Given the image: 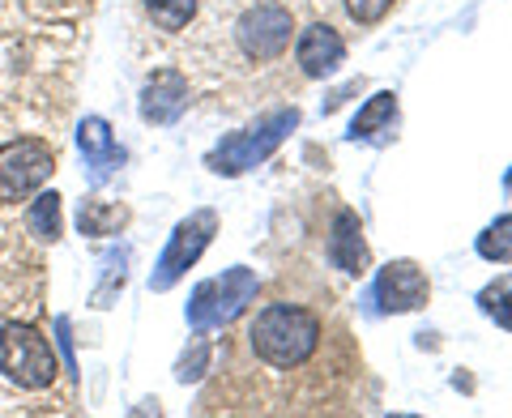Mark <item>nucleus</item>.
<instances>
[{
	"label": "nucleus",
	"mask_w": 512,
	"mask_h": 418,
	"mask_svg": "<svg viewBox=\"0 0 512 418\" xmlns=\"http://www.w3.org/2000/svg\"><path fill=\"white\" fill-rule=\"evenodd\" d=\"M346 346L342 329H329L303 303H269L248 329L244 346L231 359L235 384L210 393L205 410H256V414H320L346 393V380L359 372L355 359H338Z\"/></svg>",
	"instance_id": "1"
},
{
	"label": "nucleus",
	"mask_w": 512,
	"mask_h": 418,
	"mask_svg": "<svg viewBox=\"0 0 512 418\" xmlns=\"http://www.w3.org/2000/svg\"><path fill=\"white\" fill-rule=\"evenodd\" d=\"M0 384L13 397H30L35 410H64L60 401H52L60 384V359L52 342L22 316L0 320Z\"/></svg>",
	"instance_id": "2"
},
{
	"label": "nucleus",
	"mask_w": 512,
	"mask_h": 418,
	"mask_svg": "<svg viewBox=\"0 0 512 418\" xmlns=\"http://www.w3.org/2000/svg\"><path fill=\"white\" fill-rule=\"evenodd\" d=\"M56 175V146L47 137H13L0 146V205H18Z\"/></svg>",
	"instance_id": "3"
},
{
	"label": "nucleus",
	"mask_w": 512,
	"mask_h": 418,
	"mask_svg": "<svg viewBox=\"0 0 512 418\" xmlns=\"http://www.w3.org/2000/svg\"><path fill=\"white\" fill-rule=\"evenodd\" d=\"M256 295V273L252 269H227L222 278H210L197 286V295L188 303V320L192 329L205 333V329H222L244 312V303H252Z\"/></svg>",
	"instance_id": "4"
},
{
	"label": "nucleus",
	"mask_w": 512,
	"mask_h": 418,
	"mask_svg": "<svg viewBox=\"0 0 512 418\" xmlns=\"http://www.w3.org/2000/svg\"><path fill=\"white\" fill-rule=\"evenodd\" d=\"M295 124H299V111L295 107L274 111V116H265L256 128H248V133H235V137L222 141L218 154L210 158V167L222 171V175H239V171H248L256 163H265V158L286 141V133H291Z\"/></svg>",
	"instance_id": "5"
},
{
	"label": "nucleus",
	"mask_w": 512,
	"mask_h": 418,
	"mask_svg": "<svg viewBox=\"0 0 512 418\" xmlns=\"http://www.w3.org/2000/svg\"><path fill=\"white\" fill-rule=\"evenodd\" d=\"M291 35H295V18L278 0H261V5L244 9V18L235 22V43L252 64L278 60L291 47Z\"/></svg>",
	"instance_id": "6"
},
{
	"label": "nucleus",
	"mask_w": 512,
	"mask_h": 418,
	"mask_svg": "<svg viewBox=\"0 0 512 418\" xmlns=\"http://www.w3.org/2000/svg\"><path fill=\"white\" fill-rule=\"evenodd\" d=\"M214 231H218V214H214V209H197L192 218H184L180 227H175L163 261H158V269H154V278H150L154 291H171V286L184 278V269L201 261V252L210 248Z\"/></svg>",
	"instance_id": "7"
},
{
	"label": "nucleus",
	"mask_w": 512,
	"mask_h": 418,
	"mask_svg": "<svg viewBox=\"0 0 512 418\" xmlns=\"http://www.w3.org/2000/svg\"><path fill=\"white\" fill-rule=\"evenodd\" d=\"M431 295L427 286V273L414 265V261H393L380 269L376 278V303L380 312H419Z\"/></svg>",
	"instance_id": "8"
},
{
	"label": "nucleus",
	"mask_w": 512,
	"mask_h": 418,
	"mask_svg": "<svg viewBox=\"0 0 512 418\" xmlns=\"http://www.w3.org/2000/svg\"><path fill=\"white\" fill-rule=\"evenodd\" d=\"M188 107V77L180 69H158L141 94V120L146 124H171Z\"/></svg>",
	"instance_id": "9"
},
{
	"label": "nucleus",
	"mask_w": 512,
	"mask_h": 418,
	"mask_svg": "<svg viewBox=\"0 0 512 418\" xmlns=\"http://www.w3.org/2000/svg\"><path fill=\"white\" fill-rule=\"evenodd\" d=\"M295 56H299V69L308 73V77H329V73L342 64L346 43H342V35H338L333 26L316 22V26H308V30L299 35Z\"/></svg>",
	"instance_id": "10"
},
{
	"label": "nucleus",
	"mask_w": 512,
	"mask_h": 418,
	"mask_svg": "<svg viewBox=\"0 0 512 418\" xmlns=\"http://www.w3.org/2000/svg\"><path fill=\"white\" fill-rule=\"evenodd\" d=\"M77 146H82V154H86L94 184H103L107 175L124 163V150L116 146V137H111L107 120H99V116H90V120L82 124V133H77Z\"/></svg>",
	"instance_id": "11"
},
{
	"label": "nucleus",
	"mask_w": 512,
	"mask_h": 418,
	"mask_svg": "<svg viewBox=\"0 0 512 418\" xmlns=\"http://www.w3.org/2000/svg\"><path fill=\"white\" fill-rule=\"evenodd\" d=\"M329 256H333V265H338L342 273H363L367 265H372V252H367L363 227H359V218L350 214V209H342V214H338V222H333Z\"/></svg>",
	"instance_id": "12"
},
{
	"label": "nucleus",
	"mask_w": 512,
	"mask_h": 418,
	"mask_svg": "<svg viewBox=\"0 0 512 418\" xmlns=\"http://www.w3.org/2000/svg\"><path fill=\"white\" fill-rule=\"evenodd\" d=\"M60 197L56 192H35V201L26 205V235H35L39 244H56L60 239Z\"/></svg>",
	"instance_id": "13"
},
{
	"label": "nucleus",
	"mask_w": 512,
	"mask_h": 418,
	"mask_svg": "<svg viewBox=\"0 0 512 418\" xmlns=\"http://www.w3.org/2000/svg\"><path fill=\"white\" fill-rule=\"evenodd\" d=\"M124 222H128V209L116 201H82V209H77L82 235H116Z\"/></svg>",
	"instance_id": "14"
},
{
	"label": "nucleus",
	"mask_w": 512,
	"mask_h": 418,
	"mask_svg": "<svg viewBox=\"0 0 512 418\" xmlns=\"http://www.w3.org/2000/svg\"><path fill=\"white\" fill-rule=\"evenodd\" d=\"M141 5H146L154 30H163V35H180L197 18V0H141Z\"/></svg>",
	"instance_id": "15"
},
{
	"label": "nucleus",
	"mask_w": 512,
	"mask_h": 418,
	"mask_svg": "<svg viewBox=\"0 0 512 418\" xmlns=\"http://www.w3.org/2000/svg\"><path fill=\"white\" fill-rule=\"evenodd\" d=\"M478 256H483V261H495V265L512 261V214L495 218L491 227L478 235Z\"/></svg>",
	"instance_id": "16"
},
{
	"label": "nucleus",
	"mask_w": 512,
	"mask_h": 418,
	"mask_svg": "<svg viewBox=\"0 0 512 418\" xmlns=\"http://www.w3.org/2000/svg\"><path fill=\"white\" fill-rule=\"evenodd\" d=\"M478 308H483L500 329H512V273L495 278L483 295H478Z\"/></svg>",
	"instance_id": "17"
},
{
	"label": "nucleus",
	"mask_w": 512,
	"mask_h": 418,
	"mask_svg": "<svg viewBox=\"0 0 512 418\" xmlns=\"http://www.w3.org/2000/svg\"><path fill=\"white\" fill-rule=\"evenodd\" d=\"M393 111H397V99H393L389 90H380L376 99L367 103V107L359 111V116H355V128H350V137H376L380 128L393 120Z\"/></svg>",
	"instance_id": "18"
},
{
	"label": "nucleus",
	"mask_w": 512,
	"mask_h": 418,
	"mask_svg": "<svg viewBox=\"0 0 512 418\" xmlns=\"http://www.w3.org/2000/svg\"><path fill=\"white\" fill-rule=\"evenodd\" d=\"M393 5H397V0H346V13H350V18H355L359 26H376Z\"/></svg>",
	"instance_id": "19"
},
{
	"label": "nucleus",
	"mask_w": 512,
	"mask_h": 418,
	"mask_svg": "<svg viewBox=\"0 0 512 418\" xmlns=\"http://www.w3.org/2000/svg\"><path fill=\"white\" fill-rule=\"evenodd\" d=\"M508 192H512V175H508Z\"/></svg>",
	"instance_id": "20"
}]
</instances>
